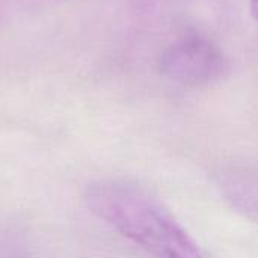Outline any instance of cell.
Here are the masks:
<instances>
[{"label": "cell", "mask_w": 258, "mask_h": 258, "mask_svg": "<svg viewBox=\"0 0 258 258\" xmlns=\"http://www.w3.org/2000/svg\"><path fill=\"white\" fill-rule=\"evenodd\" d=\"M215 183L233 209L258 222V166L221 168Z\"/></svg>", "instance_id": "obj_3"}, {"label": "cell", "mask_w": 258, "mask_h": 258, "mask_svg": "<svg viewBox=\"0 0 258 258\" xmlns=\"http://www.w3.org/2000/svg\"><path fill=\"white\" fill-rule=\"evenodd\" d=\"M89 210L154 258H203L195 240L147 189L125 180L88 184Z\"/></svg>", "instance_id": "obj_1"}, {"label": "cell", "mask_w": 258, "mask_h": 258, "mask_svg": "<svg viewBox=\"0 0 258 258\" xmlns=\"http://www.w3.org/2000/svg\"><path fill=\"white\" fill-rule=\"evenodd\" d=\"M251 14L258 21V0H251Z\"/></svg>", "instance_id": "obj_4"}, {"label": "cell", "mask_w": 258, "mask_h": 258, "mask_svg": "<svg viewBox=\"0 0 258 258\" xmlns=\"http://www.w3.org/2000/svg\"><path fill=\"white\" fill-rule=\"evenodd\" d=\"M159 68L169 80L198 88L222 80L230 71V63L212 39L197 30H187L166 45Z\"/></svg>", "instance_id": "obj_2"}]
</instances>
